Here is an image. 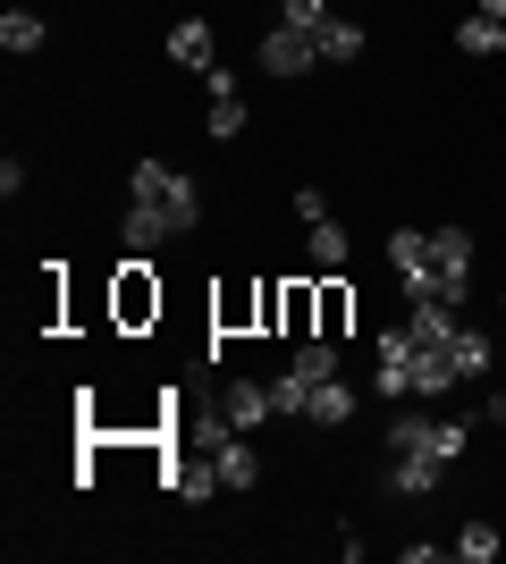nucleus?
Listing matches in <instances>:
<instances>
[{
  "mask_svg": "<svg viewBox=\"0 0 506 564\" xmlns=\"http://www.w3.org/2000/svg\"><path fill=\"white\" fill-rule=\"evenodd\" d=\"M330 59H363V25H346V18L321 25V68H330Z\"/></svg>",
  "mask_w": 506,
  "mask_h": 564,
  "instance_id": "6ab92c4d",
  "label": "nucleus"
},
{
  "mask_svg": "<svg viewBox=\"0 0 506 564\" xmlns=\"http://www.w3.org/2000/svg\"><path fill=\"white\" fill-rule=\"evenodd\" d=\"M388 489H397V497H431V489H439V455H397Z\"/></svg>",
  "mask_w": 506,
  "mask_h": 564,
  "instance_id": "dca6fc26",
  "label": "nucleus"
},
{
  "mask_svg": "<svg viewBox=\"0 0 506 564\" xmlns=\"http://www.w3.org/2000/svg\"><path fill=\"white\" fill-rule=\"evenodd\" d=\"M406 329H413V346H456L464 304H439V295H422V304L406 312Z\"/></svg>",
  "mask_w": 506,
  "mask_h": 564,
  "instance_id": "6e6552de",
  "label": "nucleus"
},
{
  "mask_svg": "<svg viewBox=\"0 0 506 564\" xmlns=\"http://www.w3.org/2000/svg\"><path fill=\"white\" fill-rule=\"evenodd\" d=\"M127 253H161V245H169V236H186V219H177V212H169V203H136V212H127Z\"/></svg>",
  "mask_w": 506,
  "mask_h": 564,
  "instance_id": "0eeeda50",
  "label": "nucleus"
},
{
  "mask_svg": "<svg viewBox=\"0 0 506 564\" xmlns=\"http://www.w3.org/2000/svg\"><path fill=\"white\" fill-rule=\"evenodd\" d=\"M169 489L186 497V506H203V497L219 489V464H177V471H169Z\"/></svg>",
  "mask_w": 506,
  "mask_h": 564,
  "instance_id": "aec40b11",
  "label": "nucleus"
},
{
  "mask_svg": "<svg viewBox=\"0 0 506 564\" xmlns=\"http://www.w3.org/2000/svg\"><path fill=\"white\" fill-rule=\"evenodd\" d=\"M464 438H473V422H422V413H397L388 422V455H439V464H456L464 455Z\"/></svg>",
  "mask_w": 506,
  "mask_h": 564,
  "instance_id": "f257e3e1",
  "label": "nucleus"
},
{
  "mask_svg": "<svg viewBox=\"0 0 506 564\" xmlns=\"http://www.w3.org/2000/svg\"><path fill=\"white\" fill-rule=\"evenodd\" d=\"M254 59H262L270 76H304V68H321V34H304V25H270Z\"/></svg>",
  "mask_w": 506,
  "mask_h": 564,
  "instance_id": "39448f33",
  "label": "nucleus"
},
{
  "mask_svg": "<svg viewBox=\"0 0 506 564\" xmlns=\"http://www.w3.org/2000/svg\"><path fill=\"white\" fill-rule=\"evenodd\" d=\"M431 270H439V304L473 295V228H431Z\"/></svg>",
  "mask_w": 506,
  "mask_h": 564,
  "instance_id": "20e7f679",
  "label": "nucleus"
},
{
  "mask_svg": "<svg viewBox=\"0 0 506 564\" xmlns=\"http://www.w3.org/2000/svg\"><path fill=\"white\" fill-rule=\"evenodd\" d=\"M456 51H464V59H498V51H506V25H498V18H482V9H473V18L456 25Z\"/></svg>",
  "mask_w": 506,
  "mask_h": 564,
  "instance_id": "4468645a",
  "label": "nucleus"
},
{
  "mask_svg": "<svg viewBox=\"0 0 506 564\" xmlns=\"http://www.w3.org/2000/svg\"><path fill=\"white\" fill-rule=\"evenodd\" d=\"M388 270H397V286H406V304L439 295V270H431V236H422V228H388Z\"/></svg>",
  "mask_w": 506,
  "mask_h": 564,
  "instance_id": "7ed1b4c3",
  "label": "nucleus"
},
{
  "mask_svg": "<svg viewBox=\"0 0 506 564\" xmlns=\"http://www.w3.org/2000/svg\"><path fill=\"white\" fill-rule=\"evenodd\" d=\"M448 354H456V379H482V371H489V329H473V321H464Z\"/></svg>",
  "mask_w": 506,
  "mask_h": 564,
  "instance_id": "a211bd4d",
  "label": "nucleus"
},
{
  "mask_svg": "<svg viewBox=\"0 0 506 564\" xmlns=\"http://www.w3.org/2000/svg\"><path fill=\"white\" fill-rule=\"evenodd\" d=\"M279 404H270V379H228L219 388V430H262Z\"/></svg>",
  "mask_w": 506,
  "mask_h": 564,
  "instance_id": "423d86ee",
  "label": "nucleus"
},
{
  "mask_svg": "<svg viewBox=\"0 0 506 564\" xmlns=\"http://www.w3.org/2000/svg\"><path fill=\"white\" fill-rule=\"evenodd\" d=\"M245 135V94H212V143H237Z\"/></svg>",
  "mask_w": 506,
  "mask_h": 564,
  "instance_id": "4be33fe9",
  "label": "nucleus"
},
{
  "mask_svg": "<svg viewBox=\"0 0 506 564\" xmlns=\"http://www.w3.org/2000/svg\"><path fill=\"white\" fill-rule=\"evenodd\" d=\"M43 34H51V25L34 18V9H9V18H0V51H9V59H25V51H43Z\"/></svg>",
  "mask_w": 506,
  "mask_h": 564,
  "instance_id": "2eb2a0df",
  "label": "nucleus"
},
{
  "mask_svg": "<svg viewBox=\"0 0 506 564\" xmlns=\"http://www.w3.org/2000/svg\"><path fill=\"white\" fill-rule=\"evenodd\" d=\"M413 329L397 321V329H380L372 337V397H413Z\"/></svg>",
  "mask_w": 506,
  "mask_h": 564,
  "instance_id": "f03ea898",
  "label": "nucleus"
},
{
  "mask_svg": "<svg viewBox=\"0 0 506 564\" xmlns=\"http://www.w3.org/2000/svg\"><path fill=\"white\" fill-rule=\"evenodd\" d=\"M288 25H304V34H321V25H330V0H288Z\"/></svg>",
  "mask_w": 506,
  "mask_h": 564,
  "instance_id": "b1692460",
  "label": "nucleus"
},
{
  "mask_svg": "<svg viewBox=\"0 0 506 564\" xmlns=\"http://www.w3.org/2000/svg\"><path fill=\"white\" fill-rule=\"evenodd\" d=\"M295 219H304V228H313V219H330V194L304 186V194H295Z\"/></svg>",
  "mask_w": 506,
  "mask_h": 564,
  "instance_id": "393cba45",
  "label": "nucleus"
},
{
  "mask_svg": "<svg viewBox=\"0 0 506 564\" xmlns=\"http://www.w3.org/2000/svg\"><path fill=\"white\" fill-rule=\"evenodd\" d=\"M212 464H219V489H254V480H262V455L245 447V430H219Z\"/></svg>",
  "mask_w": 506,
  "mask_h": 564,
  "instance_id": "1a4fd4ad",
  "label": "nucleus"
},
{
  "mask_svg": "<svg viewBox=\"0 0 506 564\" xmlns=\"http://www.w3.org/2000/svg\"><path fill=\"white\" fill-rule=\"evenodd\" d=\"M498 547H506V540L489 531V522H464V531H456V556H464V564H489Z\"/></svg>",
  "mask_w": 506,
  "mask_h": 564,
  "instance_id": "5701e85b",
  "label": "nucleus"
},
{
  "mask_svg": "<svg viewBox=\"0 0 506 564\" xmlns=\"http://www.w3.org/2000/svg\"><path fill=\"white\" fill-rule=\"evenodd\" d=\"M448 388H456V354L422 346V354H413V397H448Z\"/></svg>",
  "mask_w": 506,
  "mask_h": 564,
  "instance_id": "9b49d317",
  "label": "nucleus"
},
{
  "mask_svg": "<svg viewBox=\"0 0 506 564\" xmlns=\"http://www.w3.org/2000/svg\"><path fill=\"white\" fill-rule=\"evenodd\" d=\"M304 245H313L321 270H337V261H346V228H337V219H313V228H304Z\"/></svg>",
  "mask_w": 506,
  "mask_h": 564,
  "instance_id": "412c9836",
  "label": "nucleus"
},
{
  "mask_svg": "<svg viewBox=\"0 0 506 564\" xmlns=\"http://www.w3.org/2000/svg\"><path fill=\"white\" fill-rule=\"evenodd\" d=\"M304 422H321V430L355 422V388H346V379H321V388H313V404H304Z\"/></svg>",
  "mask_w": 506,
  "mask_h": 564,
  "instance_id": "f8f14e48",
  "label": "nucleus"
},
{
  "mask_svg": "<svg viewBox=\"0 0 506 564\" xmlns=\"http://www.w3.org/2000/svg\"><path fill=\"white\" fill-rule=\"evenodd\" d=\"M482 18H498V25H506V0H482Z\"/></svg>",
  "mask_w": 506,
  "mask_h": 564,
  "instance_id": "a878e982",
  "label": "nucleus"
},
{
  "mask_svg": "<svg viewBox=\"0 0 506 564\" xmlns=\"http://www.w3.org/2000/svg\"><path fill=\"white\" fill-rule=\"evenodd\" d=\"M177 177H186V169H169V161H136V169H127V194H136V203H169V194H177Z\"/></svg>",
  "mask_w": 506,
  "mask_h": 564,
  "instance_id": "ddd939ff",
  "label": "nucleus"
},
{
  "mask_svg": "<svg viewBox=\"0 0 506 564\" xmlns=\"http://www.w3.org/2000/svg\"><path fill=\"white\" fill-rule=\"evenodd\" d=\"M288 371H304L321 388V379H337V346H330V337H304V346L288 354Z\"/></svg>",
  "mask_w": 506,
  "mask_h": 564,
  "instance_id": "f3484780",
  "label": "nucleus"
},
{
  "mask_svg": "<svg viewBox=\"0 0 506 564\" xmlns=\"http://www.w3.org/2000/svg\"><path fill=\"white\" fill-rule=\"evenodd\" d=\"M169 59L203 76V68L219 59V51H212V25H203V18H177V25H169Z\"/></svg>",
  "mask_w": 506,
  "mask_h": 564,
  "instance_id": "9d476101",
  "label": "nucleus"
},
{
  "mask_svg": "<svg viewBox=\"0 0 506 564\" xmlns=\"http://www.w3.org/2000/svg\"><path fill=\"white\" fill-rule=\"evenodd\" d=\"M498 321H506V286H498Z\"/></svg>",
  "mask_w": 506,
  "mask_h": 564,
  "instance_id": "bb28decb",
  "label": "nucleus"
}]
</instances>
